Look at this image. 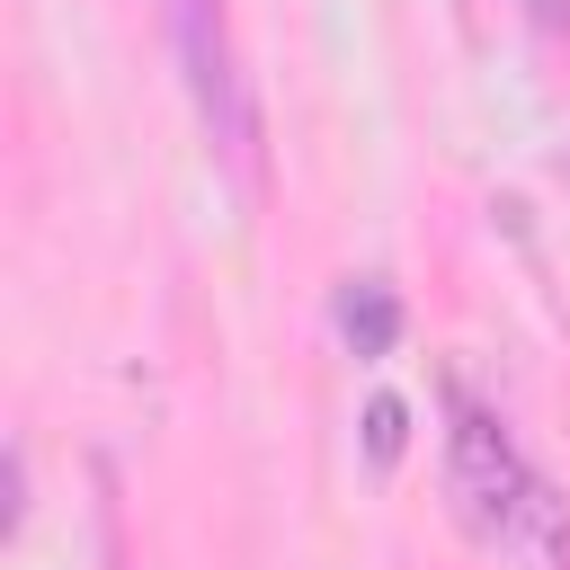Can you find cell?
<instances>
[{
  "label": "cell",
  "mask_w": 570,
  "mask_h": 570,
  "mask_svg": "<svg viewBox=\"0 0 570 570\" xmlns=\"http://www.w3.org/2000/svg\"><path fill=\"white\" fill-rule=\"evenodd\" d=\"M445 490H454V517L472 525V543L561 561V543H570L561 499L525 472V454L508 445V428L490 410H472V401H454V428H445Z\"/></svg>",
  "instance_id": "6da1fadb"
},
{
  "label": "cell",
  "mask_w": 570,
  "mask_h": 570,
  "mask_svg": "<svg viewBox=\"0 0 570 570\" xmlns=\"http://www.w3.org/2000/svg\"><path fill=\"white\" fill-rule=\"evenodd\" d=\"M401 428H410V410L383 392V401L365 410V454H374V463H392V454H401Z\"/></svg>",
  "instance_id": "277c9868"
},
{
  "label": "cell",
  "mask_w": 570,
  "mask_h": 570,
  "mask_svg": "<svg viewBox=\"0 0 570 570\" xmlns=\"http://www.w3.org/2000/svg\"><path fill=\"white\" fill-rule=\"evenodd\" d=\"M338 338H347L356 356H392V338H401V303H392L383 276H356V285L338 294Z\"/></svg>",
  "instance_id": "3957f363"
},
{
  "label": "cell",
  "mask_w": 570,
  "mask_h": 570,
  "mask_svg": "<svg viewBox=\"0 0 570 570\" xmlns=\"http://www.w3.org/2000/svg\"><path fill=\"white\" fill-rule=\"evenodd\" d=\"M525 9H534L543 27H570V0H525Z\"/></svg>",
  "instance_id": "5b68a950"
},
{
  "label": "cell",
  "mask_w": 570,
  "mask_h": 570,
  "mask_svg": "<svg viewBox=\"0 0 570 570\" xmlns=\"http://www.w3.org/2000/svg\"><path fill=\"white\" fill-rule=\"evenodd\" d=\"M169 45H178V71H187V98H196V125H205L214 160L240 187H258V89L240 71L232 9L223 0H169Z\"/></svg>",
  "instance_id": "7a4b0ae2"
}]
</instances>
